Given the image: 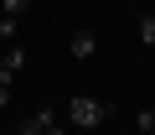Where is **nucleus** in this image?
<instances>
[{
    "label": "nucleus",
    "mask_w": 155,
    "mask_h": 135,
    "mask_svg": "<svg viewBox=\"0 0 155 135\" xmlns=\"http://www.w3.org/2000/svg\"><path fill=\"white\" fill-rule=\"evenodd\" d=\"M134 130H140V135H155V109H140V114H134Z\"/></svg>",
    "instance_id": "nucleus-6"
},
{
    "label": "nucleus",
    "mask_w": 155,
    "mask_h": 135,
    "mask_svg": "<svg viewBox=\"0 0 155 135\" xmlns=\"http://www.w3.org/2000/svg\"><path fill=\"white\" fill-rule=\"evenodd\" d=\"M67 119H72L78 130H88V135H93V130L109 119V104H104V99H93V94H72V104H67Z\"/></svg>",
    "instance_id": "nucleus-1"
},
{
    "label": "nucleus",
    "mask_w": 155,
    "mask_h": 135,
    "mask_svg": "<svg viewBox=\"0 0 155 135\" xmlns=\"http://www.w3.org/2000/svg\"><path fill=\"white\" fill-rule=\"evenodd\" d=\"M93 135H98V130H93Z\"/></svg>",
    "instance_id": "nucleus-12"
},
{
    "label": "nucleus",
    "mask_w": 155,
    "mask_h": 135,
    "mask_svg": "<svg viewBox=\"0 0 155 135\" xmlns=\"http://www.w3.org/2000/svg\"><path fill=\"white\" fill-rule=\"evenodd\" d=\"M93 52H98V36H93V31H72V57H78V62H88Z\"/></svg>",
    "instance_id": "nucleus-3"
},
{
    "label": "nucleus",
    "mask_w": 155,
    "mask_h": 135,
    "mask_svg": "<svg viewBox=\"0 0 155 135\" xmlns=\"http://www.w3.org/2000/svg\"><path fill=\"white\" fill-rule=\"evenodd\" d=\"M140 42H145V47H155V11H145V16H140Z\"/></svg>",
    "instance_id": "nucleus-4"
},
{
    "label": "nucleus",
    "mask_w": 155,
    "mask_h": 135,
    "mask_svg": "<svg viewBox=\"0 0 155 135\" xmlns=\"http://www.w3.org/2000/svg\"><path fill=\"white\" fill-rule=\"evenodd\" d=\"M16 73H11V68H5V52H0V83H11Z\"/></svg>",
    "instance_id": "nucleus-9"
},
{
    "label": "nucleus",
    "mask_w": 155,
    "mask_h": 135,
    "mask_svg": "<svg viewBox=\"0 0 155 135\" xmlns=\"http://www.w3.org/2000/svg\"><path fill=\"white\" fill-rule=\"evenodd\" d=\"M52 125H62V119H57V109H52V104H36V109L21 119V135H47Z\"/></svg>",
    "instance_id": "nucleus-2"
},
{
    "label": "nucleus",
    "mask_w": 155,
    "mask_h": 135,
    "mask_svg": "<svg viewBox=\"0 0 155 135\" xmlns=\"http://www.w3.org/2000/svg\"><path fill=\"white\" fill-rule=\"evenodd\" d=\"M5 68H11V73H21V68H26V52H21V47H5Z\"/></svg>",
    "instance_id": "nucleus-8"
},
{
    "label": "nucleus",
    "mask_w": 155,
    "mask_h": 135,
    "mask_svg": "<svg viewBox=\"0 0 155 135\" xmlns=\"http://www.w3.org/2000/svg\"><path fill=\"white\" fill-rule=\"evenodd\" d=\"M26 5H31V0H0V16H16V21H21Z\"/></svg>",
    "instance_id": "nucleus-7"
},
{
    "label": "nucleus",
    "mask_w": 155,
    "mask_h": 135,
    "mask_svg": "<svg viewBox=\"0 0 155 135\" xmlns=\"http://www.w3.org/2000/svg\"><path fill=\"white\" fill-rule=\"evenodd\" d=\"M11 104V83H0V109H5Z\"/></svg>",
    "instance_id": "nucleus-10"
},
{
    "label": "nucleus",
    "mask_w": 155,
    "mask_h": 135,
    "mask_svg": "<svg viewBox=\"0 0 155 135\" xmlns=\"http://www.w3.org/2000/svg\"><path fill=\"white\" fill-rule=\"evenodd\" d=\"M21 36V21L16 16H0V42H16Z\"/></svg>",
    "instance_id": "nucleus-5"
},
{
    "label": "nucleus",
    "mask_w": 155,
    "mask_h": 135,
    "mask_svg": "<svg viewBox=\"0 0 155 135\" xmlns=\"http://www.w3.org/2000/svg\"><path fill=\"white\" fill-rule=\"evenodd\" d=\"M47 135H67V130H62V125H52V130H47Z\"/></svg>",
    "instance_id": "nucleus-11"
}]
</instances>
